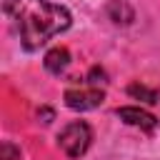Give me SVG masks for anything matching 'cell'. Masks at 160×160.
I'll return each mask as SVG.
<instances>
[{"mask_svg":"<svg viewBox=\"0 0 160 160\" xmlns=\"http://www.w3.org/2000/svg\"><path fill=\"white\" fill-rule=\"evenodd\" d=\"M105 100V92L95 85L90 88H70L65 90V105L70 110H92Z\"/></svg>","mask_w":160,"mask_h":160,"instance_id":"obj_3","label":"cell"},{"mask_svg":"<svg viewBox=\"0 0 160 160\" xmlns=\"http://www.w3.org/2000/svg\"><path fill=\"white\" fill-rule=\"evenodd\" d=\"M2 160H20V150L12 148L10 142H5L2 145Z\"/></svg>","mask_w":160,"mask_h":160,"instance_id":"obj_9","label":"cell"},{"mask_svg":"<svg viewBox=\"0 0 160 160\" xmlns=\"http://www.w3.org/2000/svg\"><path fill=\"white\" fill-rule=\"evenodd\" d=\"M128 95L135 98V100H142V102H148V105H155V102H158V92L150 90V88H145V85H140V82H132V85L128 88Z\"/></svg>","mask_w":160,"mask_h":160,"instance_id":"obj_7","label":"cell"},{"mask_svg":"<svg viewBox=\"0 0 160 160\" xmlns=\"http://www.w3.org/2000/svg\"><path fill=\"white\" fill-rule=\"evenodd\" d=\"M118 118L132 128H140L142 132H152L158 128V118L150 115L148 110H140V108H118Z\"/></svg>","mask_w":160,"mask_h":160,"instance_id":"obj_4","label":"cell"},{"mask_svg":"<svg viewBox=\"0 0 160 160\" xmlns=\"http://www.w3.org/2000/svg\"><path fill=\"white\" fill-rule=\"evenodd\" d=\"M2 12L28 52L40 50L52 35L70 28V12L52 0H2Z\"/></svg>","mask_w":160,"mask_h":160,"instance_id":"obj_1","label":"cell"},{"mask_svg":"<svg viewBox=\"0 0 160 160\" xmlns=\"http://www.w3.org/2000/svg\"><path fill=\"white\" fill-rule=\"evenodd\" d=\"M90 142H92V130H90V125L82 122V120H75V122L65 125V128L60 130V135H58V145H60V150H62L68 158H80V155H85L88 148H90Z\"/></svg>","mask_w":160,"mask_h":160,"instance_id":"obj_2","label":"cell"},{"mask_svg":"<svg viewBox=\"0 0 160 160\" xmlns=\"http://www.w3.org/2000/svg\"><path fill=\"white\" fill-rule=\"evenodd\" d=\"M52 115H55V112H52L50 108H42V110H38V118H42V122H50V120H52Z\"/></svg>","mask_w":160,"mask_h":160,"instance_id":"obj_10","label":"cell"},{"mask_svg":"<svg viewBox=\"0 0 160 160\" xmlns=\"http://www.w3.org/2000/svg\"><path fill=\"white\" fill-rule=\"evenodd\" d=\"M88 82H90V85H95V88L105 85V82H108V75H105V70L95 65V68H92V70L88 72Z\"/></svg>","mask_w":160,"mask_h":160,"instance_id":"obj_8","label":"cell"},{"mask_svg":"<svg viewBox=\"0 0 160 160\" xmlns=\"http://www.w3.org/2000/svg\"><path fill=\"white\" fill-rule=\"evenodd\" d=\"M42 65H45V70H48L50 75L65 72L68 65H70V52H68V48H52V50H48Z\"/></svg>","mask_w":160,"mask_h":160,"instance_id":"obj_5","label":"cell"},{"mask_svg":"<svg viewBox=\"0 0 160 160\" xmlns=\"http://www.w3.org/2000/svg\"><path fill=\"white\" fill-rule=\"evenodd\" d=\"M108 15H110V20H115L118 25H120V22L128 25V22L132 20V8H130L128 2H122V0H115V2L108 5Z\"/></svg>","mask_w":160,"mask_h":160,"instance_id":"obj_6","label":"cell"}]
</instances>
